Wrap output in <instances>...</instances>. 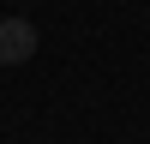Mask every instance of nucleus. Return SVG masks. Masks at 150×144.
<instances>
[{
  "label": "nucleus",
  "mask_w": 150,
  "mask_h": 144,
  "mask_svg": "<svg viewBox=\"0 0 150 144\" xmlns=\"http://www.w3.org/2000/svg\"><path fill=\"white\" fill-rule=\"evenodd\" d=\"M36 54V24L30 18H0V66H24Z\"/></svg>",
  "instance_id": "obj_1"
}]
</instances>
